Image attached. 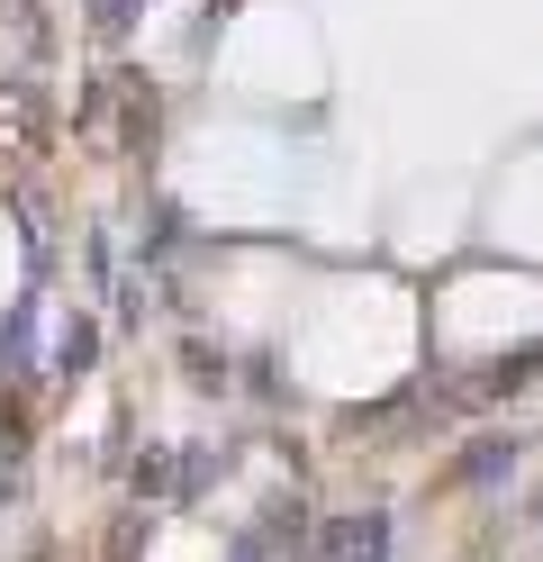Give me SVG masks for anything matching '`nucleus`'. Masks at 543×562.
<instances>
[{
  "instance_id": "nucleus-1",
  "label": "nucleus",
  "mask_w": 543,
  "mask_h": 562,
  "mask_svg": "<svg viewBox=\"0 0 543 562\" xmlns=\"http://www.w3.org/2000/svg\"><path fill=\"white\" fill-rule=\"evenodd\" d=\"M317 562H389V517L381 508H353V517H326Z\"/></svg>"
},
{
  "instance_id": "nucleus-2",
  "label": "nucleus",
  "mask_w": 543,
  "mask_h": 562,
  "mask_svg": "<svg viewBox=\"0 0 543 562\" xmlns=\"http://www.w3.org/2000/svg\"><path fill=\"white\" fill-rule=\"evenodd\" d=\"M507 472H517V436H480V445L462 453V481H480V490L507 481Z\"/></svg>"
}]
</instances>
